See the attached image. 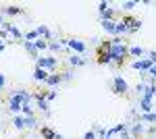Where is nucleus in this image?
<instances>
[{
    "mask_svg": "<svg viewBox=\"0 0 156 139\" xmlns=\"http://www.w3.org/2000/svg\"><path fill=\"white\" fill-rule=\"evenodd\" d=\"M48 46L52 48V50H56V52H58V50H60V46H58V44H48Z\"/></svg>",
    "mask_w": 156,
    "mask_h": 139,
    "instance_id": "obj_29",
    "label": "nucleus"
},
{
    "mask_svg": "<svg viewBox=\"0 0 156 139\" xmlns=\"http://www.w3.org/2000/svg\"><path fill=\"white\" fill-rule=\"evenodd\" d=\"M154 67V62L150 60V58H146V60H135L133 62V69H140V71H150Z\"/></svg>",
    "mask_w": 156,
    "mask_h": 139,
    "instance_id": "obj_5",
    "label": "nucleus"
},
{
    "mask_svg": "<svg viewBox=\"0 0 156 139\" xmlns=\"http://www.w3.org/2000/svg\"><path fill=\"white\" fill-rule=\"evenodd\" d=\"M37 35H46V37H52V35H50V31L46 29V27H44V25H40V27H37Z\"/></svg>",
    "mask_w": 156,
    "mask_h": 139,
    "instance_id": "obj_20",
    "label": "nucleus"
},
{
    "mask_svg": "<svg viewBox=\"0 0 156 139\" xmlns=\"http://www.w3.org/2000/svg\"><path fill=\"white\" fill-rule=\"evenodd\" d=\"M9 108H11L12 112H19V110H23V102H21V100H19V98L12 93L11 100H9Z\"/></svg>",
    "mask_w": 156,
    "mask_h": 139,
    "instance_id": "obj_6",
    "label": "nucleus"
},
{
    "mask_svg": "<svg viewBox=\"0 0 156 139\" xmlns=\"http://www.w3.org/2000/svg\"><path fill=\"white\" fill-rule=\"evenodd\" d=\"M142 118H144V120H150V123H156V114H150V112H148V114H144Z\"/></svg>",
    "mask_w": 156,
    "mask_h": 139,
    "instance_id": "obj_23",
    "label": "nucleus"
},
{
    "mask_svg": "<svg viewBox=\"0 0 156 139\" xmlns=\"http://www.w3.org/2000/svg\"><path fill=\"white\" fill-rule=\"evenodd\" d=\"M56 58H52V56H48V58H37V69H56Z\"/></svg>",
    "mask_w": 156,
    "mask_h": 139,
    "instance_id": "obj_4",
    "label": "nucleus"
},
{
    "mask_svg": "<svg viewBox=\"0 0 156 139\" xmlns=\"http://www.w3.org/2000/svg\"><path fill=\"white\" fill-rule=\"evenodd\" d=\"M25 37H27V40H37V31H29Z\"/></svg>",
    "mask_w": 156,
    "mask_h": 139,
    "instance_id": "obj_25",
    "label": "nucleus"
},
{
    "mask_svg": "<svg viewBox=\"0 0 156 139\" xmlns=\"http://www.w3.org/2000/svg\"><path fill=\"white\" fill-rule=\"evenodd\" d=\"M2 27H4V29H6V31H11V33L15 35V37H17V40H21V37H23V35H21V31H19V29H17V27H15V25H11V23H2Z\"/></svg>",
    "mask_w": 156,
    "mask_h": 139,
    "instance_id": "obj_9",
    "label": "nucleus"
},
{
    "mask_svg": "<svg viewBox=\"0 0 156 139\" xmlns=\"http://www.w3.org/2000/svg\"><path fill=\"white\" fill-rule=\"evenodd\" d=\"M115 92L119 93V96H125L127 93V83L123 81L121 77H115Z\"/></svg>",
    "mask_w": 156,
    "mask_h": 139,
    "instance_id": "obj_7",
    "label": "nucleus"
},
{
    "mask_svg": "<svg viewBox=\"0 0 156 139\" xmlns=\"http://www.w3.org/2000/svg\"><path fill=\"white\" fill-rule=\"evenodd\" d=\"M121 23L127 27V31H137V29L142 27V21L135 19V17H131V15H123V21H121Z\"/></svg>",
    "mask_w": 156,
    "mask_h": 139,
    "instance_id": "obj_3",
    "label": "nucleus"
},
{
    "mask_svg": "<svg viewBox=\"0 0 156 139\" xmlns=\"http://www.w3.org/2000/svg\"><path fill=\"white\" fill-rule=\"evenodd\" d=\"M140 104H142V110H144L146 114L152 110V102H150V100H144V98H142V102H140Z\"/></svg>",
    "mask_w": 156,
    "mask_h": 139,
    "instance_id": "obj_16",
    "label": "nucleus"
},
{
    "mask_svg": "<svg viewBox=\"0 0 156 139\" xmlns=\"http://www.w3.org/2000/svg\"><path fill=\"white\" fill-rule=\"evenodd\" d=\"M133 6H135V2H125V4H123L125 11H129V9H133Z\"/></svg>",
    "mask_w": 156,
    "mask_h": 139,
    "instance_id": "obj_26",
    "label": "nucleus"
},
{
    "mask_svg": "<svg viewBox=\"0 0 156 139\" xmlns=\"http://www.w3.org/2000/svg\"><path fill=\"white\" fill-rule=\"evenodd\" d=\"M34 77H36V79H40V81H46V79H48V73H46L44 69H37V67H36V71H34Z\"/></svg>",
    "mask_w": 156,
    "mask_h": 139,
    "instance_id": "obj_10",
    "label": "nucleus"
},
{
    "mask_svg": "<svg viewBox=\"0 0 156 139\" xmlns=\"http://www.w3.org/2000/svg\"><path fill=\"white\" fill-rule=\"evenodd\" d=\"M142 54H144V48H140V46L129 48V56H142Z\"/></svg>",
    "mask_w": 156,
    "mask_h": 139,
    "instance_id": "obj_14",
    "label": "nucleus"
},
{
    "mask_svg": "<svg viewBox=\"0 0 156 139\" xmlns=\"http://www.w3.org/2000/svg\"><path fill=\"white\" fill-rule=\"evenodd\" d=\"M23 112L27 116H29V118H31V114H34V112H31V108H29V106H23Z\"/></svg>",
    "mask_w": 156,
    "mask_h": 139,
    "instance_id": "obj_27",
    "label": "nucleus"
},
{
    "mask_svg": "<svg viewBox=\"0 0 156 139\" xmlns=\"http://www.w3.org/2000/svg\"><path fill=\"white\" fill-rule=\"evenodd\" d=\"M69 60H71V64H77V67H83L85 64V60H81L79 56H71Z\"/></svg>",
    "mask_w": 156,
    "mask_h": 139,
    "instance_id": "obj_18",
    "label": "nucleus"
},
{
    "mask_svg": "<svg viewBox=\"0 0 156 139\" xmlns=\"http://www.w3.org/2000/svg\"><path fill=\"white\" fill-rule=\"evenodd\" d=\"M110 42H112V46H110V56H112V60L121 67V64L125 62V58L129 56V48L125 46L121 40H110Z\"/></svg>",
    "mask_w": 156,
    "mask_h": 139,
    "instance_id": "obj_1",
    "label": "nucleus"
},
{
    "mask_svg": "<svg viewBox=\"0 0 156 139\" xmlns=\"http://www.w3.org/2000/svg\"><path fill=\"white\" fill-rule=\"evenodd\" d=\"M42 137H44V139H54V137H56V133H54L52 129H48V127H42Z\"/></svg>",
    "mask_w": 156,
    "mask_h": 139,
    "instance_id": "obj_13",
    "label": "nucleus"
},
{
    "mask_svg": "<svg viewBox=\"0 0 156 139\" xmlns=\"http://www.w3.org/2000/svg\"><path fill=\"white\" fill-rule=\"evenodd\" d=\"M2 85H4V75H0V93H2Z\"/></svg>",
    "mask_w": 156,
    "mask_h": 139,
    "instance_id": "obj_31",
    "label": "nucleus"
},
{
    "mask_svg": "<svg viewBox=\"0 0 156 139\" xmlns=\"http://www.w3.org/2000/svg\"><path fill=\"white\" fill-rule=\"evenodd\" d=\"M142 125H140V123H137V125H135V127H133V135H137V137H140V135H142Z\"/></svg>",
    "mask_w": 156,
    "mask_h": 139,
    "instance_id": "obj_22",
    "label": "nucleus"
},
{
    "mask_svg": "<svg viewBox=\"0 0 156 139\" xmlns=\"http://www.w3.org/2000/svg\"><path fill=\"white\" fill-rule=\"evenodd\" d=\"M12 123H15V127H17V129H23L25 127V118H21V116H17Z\"/></svg>",
    "mask_w": 156,
    "mask_h": 139,
    "instance_id": "obj_19",
    "label": "nucleus"
},
{
    "mask_svg": "<svg viewBox=\"0 0 156 139\" xmlns=\"http://www.w3.org/2000/svg\"><path fill=\"white\" fill-rule=\"evenodd\" d=\"M150 60H152V62L156 64V52H150Z\"/></svg>",
    "mask_w": 156,
    "mask_h": 139,
    "instance_id": "obj_30",
    "label": "nucleus"
},
{
    "mask_svg": "<svg viewBox=\"0 0 156 139\" xmlns=\"http://www.w3.org/2000/svg\"><path fill=\"white\" fill-rule=\"evenodd\" d=\"M0 25H2V17H0Z\"/></svg>",
    "mask_w": 156,
    "mask_h": 139,
    "instance_id": "obj_33",
    "label": "nucleus"
},
{
    "mask_svg": "<svg viewBox=\"0 0 156 139\" xmlns=\"http://www.w3.org/2000/svg\"><path fill=\"white\" fill-rule=\"evenodd\" d=\"M23 9H19V6H6V15H21Z\"/></svg>",
    "mask_w": 156,
    "mask_h": 139,
    "instance_id": "obj_17",
    "label": "nucleus"
},
{
    "mask_svg": "<svg viewBox=\"0 0 156 139\" xmlns=\"http://www.w3.org/2000/svg\"><path fill=\"white\" fill-rule=\"evenodd\" d=\"M69 77V73H60V75H50L48 79H46V83H50V85H58L62 79H67Z\"/></svg>",
    "mask_w": 156,
    "mask_h": 139,
    "instance_id": "obj_8",
    "label": "nucleus"
},
{
    "mask_svg": "<svg viewBox=\"0 0 156 139\" xmlns=\"http://www.w3.org/2000/svg\"><path fill=\"white\" fill-rule=\"evenodd\" d=\"M67 44H69V46H71V48H75L77 52H83V50H85V46H83V44H81V42H77V40H69Z\"/></svg>",
    "mask_w": 156,
    "mask_h": 139,
    "instance_id": "obj_12",
    "label": "nucleus"
},
{
    "mask_svg": "<svg viewBox=\"0 0 156 139\" xmlns=\"http://www.w3.org/2000/svg\"><path fill=\"white\" fill-rule=\"evenodd\" d=\"M115 33H127V27L123 23H117V29H115Z\"/></svg>",
    "mask_w": 156,
    "mask_h": 139,
    "instance_id": "obj_21",
    "label": "nucleus"
},
{
    "mask_svg": "<svg viewBox=\"0 0 156 139\" xmlns=\"http://www.w3.org/2000/svg\"><path fill=\"white\" fill-rule=\"evenodd\" d=\"M46 46H48V44H46L44 40H37V42H36V48H37V50H42V48H46Z\"/></svg>",
    "mask_w": 156,
    "mask_h": 139,
    "instance_id": "obj_24",
    "label": "nucleus"
},
{
    "mask_svg": "<svg viewBox=\"0 0 156 139\" xmlns=\"http://www.w3.org/2000/svg\"><path fill=\"white\" fill-rule=\"evenodd\" d=\"M23 46L27 48V52H29V54H31V56H36V52H37L36 44H31V42H23Z\"/></svg>",
    "mask_w": 156,
    "mask_h": 139,
    "instance_id": "obj_15",
    "label": "nucleus"
},
{
    "mask_svg": "<svg viewBox=\"0 0 156 139\" xmlns=\"http://www.w3.org/2000/svg\"><path fill=\"white\" fill-rule=\"evenodd\" d=\"M102 27H104V31H108V33H115L117 23H112V21H102Z\"/></svg>",
    "mask_w": 156,
    "mask_h": 139,
    "instance_id": "obj_11",
    "label": "nucleus"
},
{
    "mask_svg": "<svg viewBox=\"0 0 156 139\" xmlns=\"http://www.w3.org/2000/svg\"><path fill=\"white\" fill-rule=\"evenodd\" d=\"M85 139H94V133H85Z\"/></svg>",
    "mask_w": 156,
    "mask_h": 139,
    "instance_id": "obj_32",
    "label": "nucleus"
},
{
    "mask_svg": "<svg viewBox=\"0 0 156 139\" xmlns=\"http://www.w3.org/2000/svg\"><path fill=\"white\" fill-rule=\"evenodd\" d=\"M54 98H56V93H54V92H48V93H46V100H54Z\"/></svg>",
    "mask_w": 156,
    "mask_h": 139,
    "instance_id": "obj_28",
    "label": "nucleus"
},
{
    "mask_svg": "<svg viewBox=\"0 0 156 139\" xmlns=\"http://www.w3.org/2000/svg\"><path fill=\"white\" fill-rule=\"evenodd\" d=\"M110 46H112L110 40L102 42V44L98 46V50H96V62L98 64H108V62L112 60V56H110Z\"/></svg>",
    "mask_w": 156,
    "mask_h": 139,
    "instance_id": "obj_2",
    "label": "nucleus"
}]
</instances>
